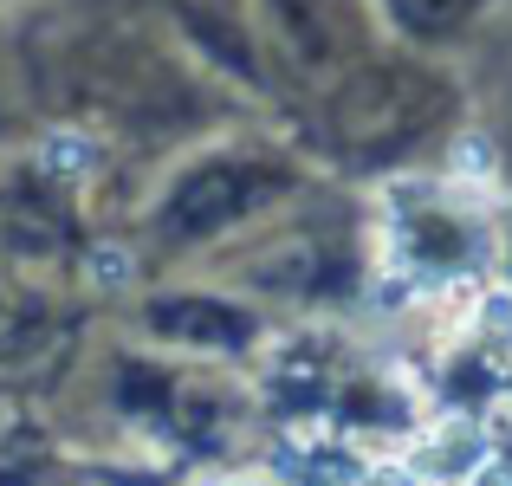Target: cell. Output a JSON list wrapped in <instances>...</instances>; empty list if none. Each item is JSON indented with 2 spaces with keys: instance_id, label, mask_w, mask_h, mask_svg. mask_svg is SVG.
<instances>
[{
  "instance_id": "obj_1",
  "label": "cell",
  "mask_w": 512,
  "mask_h": 486,
  "mask_svg": "<svg viewBox=\"0 0 512 486\" xmlns=\"http://www.w3.org/2000/svg\"><path fill=\"white\" fill-rule=\"evenodd\" d=\"M98 169V143L85 130H52L39 143V175H59V182H78V175Z\"/></svg>"
},
{
  "instance_id": "obj_2",
  "label": "cell",
  "mask_w": 512,
  "mask_h": 486,
  "mask_svg": "<svg viewBox=\"0 0 512 486\" xmlns=\"http://www.w3.org/2000/svg\"><path fill=\"white\" fill-rule=\"evenodd\" d=\"M85 279H91V292H124L130 279H137V260H130L124 247H98L85 260Z\"/></svg>"
},
{
  "instance_id": "obj_3",
  "label": "cell",
  "mask_w": 512,
  "mask_h": 486,
  "mask_svg": "<svg viewBox=\"0 0 512 486\" xmlns=\"http://www.w3.org/2000/svg\"><path fill=\"white\" fill-rule=\"evenodd\" d=\"M487 175H493V150H487V143H480V137H467V143H454V182H487Z\"/></svg>"
},
{
  "instance_id": "obj_4",
  "label": "cell",
  "mask_w": 512,
  "mask_h": 486,
  "mask_svg": "<svg viewBox=\"0 0 512 486\" xmlns=\"http://www.w3.org/2000/svg\"><path fill=\"white\" fill-rule=\"evenodd\" d=\"M357 486H422V474H415V467H402V461H376V467H363Z\"/></svg>"
},
{
  "instance_id": "obj_5",
  "label": "cell",
  "mask_w": 512,
  "mask_h": 486,
  "mask_svg": "<svg viewBox=\"0 0 512 486\" xmlns=\"http://www.w3.org/2000/svg\"><path fill=\"white\" fill-rule=\"evenodd\" d=\"M221 486H260V480H221Z\"/></svg>"
}]
</instances>
